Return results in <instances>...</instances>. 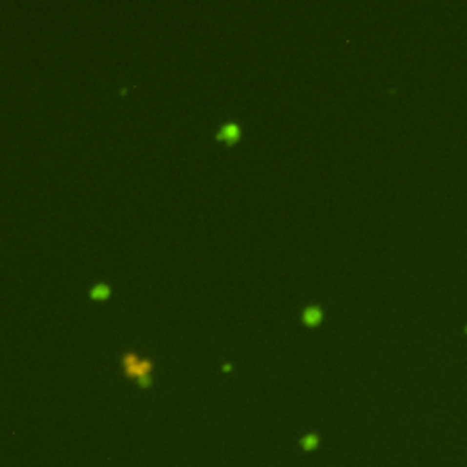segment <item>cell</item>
I'll return each instance as SVG.
<instances>
[{
	"mask_svg": "<svg viewBox=\"0 0 467 467\" xmlns=\"http://www.w3.org/2000/svg\"><path fill=\"white\" fill-rule=\"evenodd\" d=\"M320 320H321V312L318 310V308H314V307L307 308V310H305V314H303V321H305L307 325H316V323H318Z\"/></svg>",
	"mask_w": 467,
	"mask_h": 467,
	"instance_id": "4",
	"label": "cell"
},
{
	"mask_svg": "<svg viewBox=\"0 0 467 467\" xmlns=\"http://www.w3.org/2000/svg\"><path fill=\"white\" fill-rule=\"evenodd\" d=\"M110 296H112V286L106 283H97L90 288V298L93 301H106Z\"/></svg>",
	"mask_w": 467,
	"mask_h": 467,
	"instance_id": "3",
	"label": "cell"
},
{
	"mask_svg": "<svg viewBox=\"0 0 467 467\" xmlns=\"http://www.w3.org/2000/svg\"><path fill=\"white\" fill-rule=\"evenodd\" d=\"M216 139L219 142H224L226 146H234L237 141L241 139V128L236 122H226L217 130Z\"/></svg>",
	"mask_w": 467,
	"mask_h": 467,
	"instance_id": "2",
	"label": "cell"
},
{
	"mask_svg": "<svg viewBox=\"0 0 467 467\" xmlns=\"http://www.w3.org/2000/svg\"><path fill=\"white\" fill-rule=\"evenodd\" d=\"M303 446L307 447V449H312V447L316 446V436H307V438L303 440Z\"/></svg>",
	"mask_w": 467,
	"mask_h": 467,
	"instance_id": "5",
	"label": "cell"
},
{
	"mask_svg": "<svg viewBox=\"0 0 467 467\" xmlns=\"http://www.w3.org/2000/svg\"><path fill=\"white\" fill-rule=\"evenodd\" d=\"M121 365H122V372L128 378L135 380L139 384V387L146 389V387L152 385V380H150V374L154 370V362L152 360H144V358H139L133 352H126L121 358Z\"/></svg>",
	"mask_w": 467,
	"mask_h": 467,
	"instance_id": "1",
	"label": "cell"
}]
</instances>
